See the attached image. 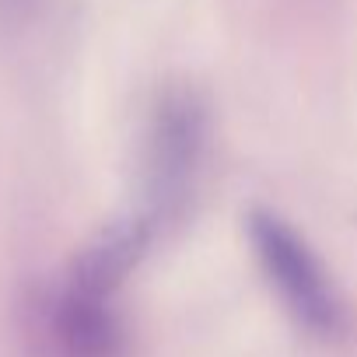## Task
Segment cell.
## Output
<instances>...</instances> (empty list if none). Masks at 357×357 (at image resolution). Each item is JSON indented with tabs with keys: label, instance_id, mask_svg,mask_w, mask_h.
Returning a JSON list of instances; mask_svg holds the SVG:
<instances>
[{
	"label": "cell",
	"instance_id": "cell-3",
	"mask_svg": "<svg viewBox=\"0 0 357 357\" xmlns=\"http://www.w3.org/2000/svg\"><path fill=\"white\" fill-rule=\"evenodd\" d=\"M151 228H154L151 218H123V221L109 225L77 256L67 287L91 294V298H109L130 277V270L140 263V256L151 242Z\"/></svg>",
	"mask_w": 357,
	"mask_h": 357
},
{
	"label": "cell",
	"instance_id": "cell-4",
	"mask_svg": "<svg viewBox=\"0 0 357 357\" xmlns=\"http://www.w3.org/2000/svg\"><path fill=\"white\" fill-rule=\"evenodd\" d=\"M53 329L63 357H123V326L109 308V298L67 287L56 301Z\"/></svg>",
	"mask_w": 357,
	"mask_h": 357
},
{
	"label": "cell",
	"instance_id": "cell-2",
	"mask_svg": "<svg viewBox=\"0 0 357 357\" xmlns=\"http://www.w3.org/2000/svg\"><path fill=\"white\" fill-rule=\"evenodd\" d=\"M249 238L263 263V273L277 287L284 308L315 336L336 340L347 329V305L333 287L326 266L308 242L277 214L256 211L249 218Z\"/></svg>",
	"mask_w": 357,
	"mask_h": 357
},
{
	"label": "cell",
	"instance_id": "cell-1",
	"mask_svg": "<svg viewBox=\"0 0 357 357\" xmlns=\"http://www.w3.org/2000/svg\"><path fill=\"white\" fill-rule=\"evenodd\" d=\"M207 102L190 84H172L158 95L144 140V190L151 221L172 218L190 200L207 154Z\"/></svg>",
	"mask_w": 357,
	"mask_h": 357
}]
</instances>
